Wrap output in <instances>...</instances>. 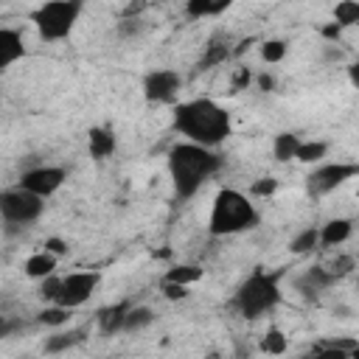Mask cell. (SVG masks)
Segmentation results:
<instances>
[{
    "label": "cell",
    "instance_id": "36",
    "mask_svg": "<svg viewBox=\"0 0 359 359\" xmlns=\"http://www.w3.org/2000/svg\"><path fill=\"white\" fill-rule=\"evenodd\" d=\"M45 250H48V252H53V255L59 258V255H65V252H67V241H62V238L50 236V238H45Z\"/></svg>",
    "mask_w": 359,
    "mask_h": 359
},
{
    "label": "cell",
    "instance_id": "26",
    "mask_svg": "<svg viewBox=\"0 0 359 359\" xmlns=\"http://www.w3.org/2000/svg\"><path fill=\"white\" fill-rule=\"evenodd\" d=\"M334 22L339 28H351L359 22V3L356 0H339L334 8Z\"/></svg>",
    "mask_w": 359,
    "mask_h": 359
},
{
    "label": "cell",
    "instance_id": "28",
    "mask_svg": "<svg viewBox=\"0 0 359 359\" xmlns=\"http://www.w3.org/2000/svg\"><path fill=\"white\" fill-rule=\"evenodd\" d=\"M143 31H146L143 17H121L118 25H115V34H118L121 39H137Z\"/></svg>",
    "mask_w": 359,
    "mask_h": 359
},
{
    "label": "cell",
    "instance_id": "5",
    "mask_svg": "<svg viewBox=\"0 0 359 359\" xmlns=\"http://www.w3.org/2000/svg\"><path fill=\"white\" fill-rule=\"evenodd\" d=\"M84 11V0H48L34 14L31 22L45 42H62L73 34L79 17Z\"/></svg>",
    "mask_w": 359,
    "mask_h": 359
},
{
    "label": "cell",
    "instance_id": "14",
    "mask_svg": "<svg viewBox=\"0 0 359 359\" xmlns=\"http://www.w3.org/2000/svg\"><path fill=\"white\" fill-rule=\"evenodd\" d=\"M230 53H233L230 39H227L224 34H216V36L208 39V45H205V50H202V56H199V67L208 70V67L224 65V62L230 59Z\"/></svg>",
    "mask_w": 359,
    "mask_h": 359
},
{
    "label": "cell",
    "instance_id": "3",
    "mask_svg": "<svg viewBox=\"0 0 359 359\" xmlns=\"http://www.w3.org/2000/svg\"><path fill=\"white\" fill-rule=\"evenodd\" d=\"M258 222H261V216H258L255 205L247 199V194H241L236 188H222L213 199L208 230L213 236H236V233L258 227Z\"/></svg>",
    "mask_w": 359,
    "mask_h": 359
},
{
    "label": "cell",
    "instance_id": "39",
    "mask_svg": "<svg viewBox=\"0 0 359 359\" xmlns=\"http://www.w3.org/2000/svg\"><path fill=\"white\" fill-rule=\"evenodd\" d=\"M348 73H351V81L359 84V73H356V65H348Z\"/></svg>",
    "mask_w": 359,
    "mask_h": 359
},
{
    "label": "cell",
    "instance_id": "24",
    "mask_svg": "<svg viewBox=\"0 0 359 359\" xmlns=\"http://www.w3.org/2000/svg\"><path fill=\"white\" fill-rule=\"evenodd\" d=\"M317 244H320V230H317V227H306V230H300V233L289 241V250H292L294 255H309V252L317 250Z\"/></svg>",
    "mask_w": 359,
    "mask_h": 359
},
{
    "label": "cell",
    "instance_id": "31",
    "mask_svg": "<svg viewBox=\"0 0 359 359\" xmlns=\"http://www.w3.org/2000/svg\"><path fill=\"white\" fill-rule=\"evenodd\" d=\"M56 294H59V275L50 272V275H45L42 283H39V297H42L45 303H53Z\"/></svg>",
    "mask_w": 359,
    "mask_h": 359
},
{
    "label": "cell",
    "instance_id": "13",
    "mask_svg": "<svg viewBox=\"0 0 359 359\" xmlns=\"http://www.w3.org/2000/svg\"><path fill=\"white\" fill-rule=\"evenodd\" d=\"M129 306H132L129 300H121V303H112V306H104V309H98V314H95L98 331H101L104 337H115V334H121V325H123V314H126V309H129Z\"/></svg>",
    "mask_w": 359,
    "mask_h": 359
},
{
    "label": "cell",
    "instance_id": "12",
    "mask_svg": "<svg viewBox=\"0 0 359 359\" xmlns=\"http://www.w3.org/2000/svg\"><path fill=\"white\" fill-rule=\"evenodd\" d=\"M22 53H25L22 34L17 28H0V73L11 67L17 59H22Z\"/></svg>",
    "mask_w": 359,
    "mask_h": 359
},
{
    "label": "cell",
    "instance_id": "19",
    "mask_svg": "<svg viewBox=\"0 0 359 359\" xmlns=\"http://www.w3.org/2000/svg\"><path fill=\"white\" fill-rule=\"evenodd\" d=\"M22 269H25L28 278L42 280L45 275H50V272L56 269V255L48 252V250H39V252H34V255L25 258V266H22Z\"/></svg>",
    "mask_w": 359,
    "mask_h": 359
},
{
    "label": "cell",
    "instance_id": "16",
    "mask_svg": "<svg viewBox=\"0 0 359 359\" xmlns=\"http://www.w3.org/2000/svg\"><path fill=\"white\" fill-rule=\"evenodd\" d=\"M84 339H87V328H67V331H56V334H50V337L45 339L42 351H45V353H65V351H70V348L81 345Z\"/></svg>",
    "mask_w": 359,
    "mask_h": 359
},
{
    "label": "cell",
    "instance_id": "10",
    "mask_svg": "<svg viewBox=\"0 0 359 359\" xmlns=\"http://www.w3.org/2000/svg\"><path fill=\"white\" fill-rule=\"evenodd\" d=\"M180 87H182L180 73L177 70H168V67L151 70L143 79V95H146L149 104H174Z\"/></svg>",
    "mask_w": 359,
    "mask_h": 359
},
{
    "label": "cell",
    "instance_id": "18",
    "mask_svg": "<svg viewBox=\"0 0 359 359\" xmlns=\"http://www.w3.org/2000/svg\"><path fill=\"white\" fill-rule=\"evenodd\" d=\"M359 351V342L356 339H320L311 345V353L314 356H337V359H345V356H353Z\"/></svg>",
    "mask_w": 359,
    "mask_h": 359
},
{
    "label": "cell",
    "instance_id": "38",
    "mask_svg": "<svg viewBox=\"0 0 359 359\" xmlns=\"http://www.w3.org/2000/svg\"><path fill=\"white\" fill-rule=\"evenodd\" d=\"M258 87H261L264 93H272V90H275V76L261 73V76H258Z\"/></svg>",
    "mask_w": 359,
    "mask_h": 359
},
{
    "label": "cell",
    "instance_id": "34",
    "mask_svg": "<svg viewBox=\"0 0 359 359\" xmlns=\"http://www.w3.org/2000/svg\"><path fill=\"white\" fill-rule=\"evenodd\" d=\"M163 294L168 300H185L188 297V286L182 283H171V280H163Z\"/></svg>",
    "mask_w": 359,
    "mask_h": 359
},
{
    "label": "cell",
    "instance_id": "32",
    "mask_svg": "<svg viewBox=\"0 0 359 359\" xmlns=\"http://www.w3.org/2000/svg\"><path fill=\"white\" fill-rule=\"evenodd\" d=\"M275 191H278V180H272V177H261V180H255L250 185V194L252 196H272Z\"/></svg>",
    "mask_w": 359,
    "mask_h": 359
},
{
    "label": "cell",
    "instance_id": "1",
    "mask_svg": "<svg viewBox=\"0 0 359 359\" xmlns=\"http://www.w3.org/2000/svg\"><path fill=\"white\" fill-rule=\"evenodd\" d=\"M174 129L191 143L216 149L230 137V112L213 98H191L174 107Z\"/></svg>",
    "mask_w": 359,
    "mask_h": 359
},
{
    "label": "cell",
    "instance_id": "20",
    "mask_svg": "<svg viewBox=\"0 0 359 359\" xmlns=\"http://www.w3.org/2000/svg\"><path fill=\"white\" fill-rule=\"evenodd\" d=\"M151 323H154V311H151L149 306H129L126 314H123L121 331H123V334H137V331L149 328Z\"/></svg>",
    "mask_w": 359,
    "mask_h": 359
},
{
    "label": "cell",
    "instance_id": "33",
    "mask_svg": "<svg viewBox=\"0 0 359 359\" xmlns=\"http://www.w3.org/2000/svg\"><path fill=\"white\" fill-rule=\"evenodd\" d=\"M353 266H356V261H353V255H339V258H337V261H334V264H331L328 269H331V272L337 275V280H339V278H345V275H351V269H353Z\"/></svg>",
    "mask_w": 359,
    "mask_h": 359
},
{
    "label": "cell",
    "instance_id": "17",
    "mask_svg": "<svg viewBox=\"0 0 359 359\" xmlns=\"http://www.w3.org/2000/svg\"><path fill=\"white\" fill-rule=\"evenodd\" d=\"M351 233H353V222L351 219H331L320 230V244L323 247H337V244L348 241Z\"/></svg>",
    "mask_w": 359,
    "mask_h": 359
},
{
    "label": "cell",
    "instance_id": "8",
    "mask_svg": "<svg viewBox=\"0 0 359 359\" xmlns=\"http://www.w3.org/2000/svg\"><path fill=\"white\" fill-rule=\"evenodd\" d=\"M98 280H101L98 272H70V275L59 278V294H56L53 303H59V306L73 311V309L84 306L93 297Z\"/></svg>",
    "mask_w": 359,
    "mask_h": 359
},
{
    "label": "cell",
    "instance_id": "11",
    "mask_svg": "<svg viewBox=\"0 0 359 359\" xmlns=\"http://www.w3.org/2000/svg\"><path fill=\"white\" fill-rule=\"evenodd\" d=\"M334 283H337V275H334L328 266H309L303 275H297L294 289H297L306 300H314V297H320L323 292H328Z\"/></svg>",
    "mask_w": 359,
    "mask_h": 359
},
{
    "label": "cell",
    "instance_id": "15",
    "mask_svg": "<svg viewBox=\"0 0 359 359\" xmlns=\"http://www.w3.org/2000/svg\"><path fill=\"white\" fill-rule=\"evenodd\" d=\"M87 146H90V157L93 160H104L115 151L118 140H115V132L109 126H93L90 135H87Z\"/></svg>",
    "mask_w": 359,
    "mask_h": 359
},
{
    "label": "cell",
    "instance_id": "29",
    "mask_svg": "<svg viewBox=\"0 0 359 359\" xmlns=\"http://www.w3.org/2000/svg\"><path fill=\"white\" fill-rule=\"evenodd\" d=\"M261 351H264V353H283V351H286V337H283V331L269 328V331L264 334V339H261Z\"/></svg>",
    "mask_w": 359,
    "mask_h": 359
},
{
    "label": "cell",
    "instance_id": "21",
    "mask_svg": "<svg viewBox=\"0 0 359 359\" xmlns=\"http://www.w3.org/2000/svg\"><path fill=\"white\" fill-rule=\"evenodd\" d=\"M236 0H188L185 11L191 20H202V17H216L222 11H227Z\"/></svg>",
    "mask_w": 359,
    "mask_h": 359
},
{
    "label": "cell",
    "instance_id": "22",
    "mask_svg": "<svg viewBox=\"0 0 359 359\" xmlns=\"http://www.w3.org/2000/svg\"><path fill=\"white\" fill-rule=\"evenodd\" d=\"M297 143H300V137H297L294 132H280V135H275V140H272V154H275V160H278V163L294 160Z\"/></svg>",
    "mask_w": 359,
    "mask_h": 359
},
{
    "label": "cell",
    "instance_id": "6",
    "mask_svg": "<svg viewBox=\"0 0 359 359\" xmlns=\"http://www.w3.org/2000/svg\"><path fill=\"white\" fill-rule=\"evenodd\" d=\"M45 213V199L25 191V188H6L0 191V216L6 224L28 227Z\"/></svg>",
    "mask_w": 359,
    "mask_h": 359
},
{
    "label": "cell",
    "instance_id": "4",
    "mask_svg": "<svg viewBox=\"0 0 359 359\" xmlns=\"http://www.w3.org/2000/svg\"><path fill=\"white\" fill-rule=\"evenodd\" d=\"M280 278H283V269H275V272L255 269L233 297V306L238 309V314L247 320H258L269 314L280 303Z\"/></svg>",
    "mask_w": 359,
    "mask_h": 359
},
{
    "label": "cell",
    "instance_id": "27",
    "mask_svg": "<svg viewBox=\"0 0 359 359\" xmlns=\"http://www.w3.org/2000/svg\"><path fill=\"white\" fill-rule=\"evenodd\" d=\"M67 320H70V309H65V306H59V303H50V306H45V309L36 314V323L50 325V328H59V325H65Z\"/></svg>",
    "mask_w": 359,
    "mask_h": 359
},
{
    "label": "cell",
    "instance_id": "7",
    "mask_svg": "<svg viewBox=\"0 0 359 359\" xmlns=\"http://www.w3.org/2000/svg\"><path fill=\"white\" fill-rule=\"evenodd\" d=\"M356 174H359L356 163H323L306 177V194L311 199H323L339 185H345L348 180H353Z\"/></svg>",
    "mask_w": 359,
    "mask_h": 359
},
{
    "label": "cell",
    "instance_id": "30",
    "mask_svg": "<svg viewBox=\"0 0 359 359\" xmlns=\"http://www.w3.org/2000/svg\"><path fill=\"white\" fill-rule=\"evenodd\" d=\"M283 56H286V42H283V39H266V42L261 45V59H264V62L275 65V62H280Z\"/></svg>",
    "mask_w": 359,
    "mask_h": 359
},
{
    "label": "cell",
    "instance_id": "9",
    "mask_svg": "<svg viewBox=\"0 0 359 359\" xmlns=\"http://www.w3.org/2000/svg\"><path fill=\"white\" fill-rule=\"evenodd\" d=\"M65 180H67V171L62 165H34V168L22 171L17 185L31 191V194H36V196H42V199H48L62 188Z\"/></svg>",
    "mask_w": 359,
    "mask_h": 359
},
{
    "label": "cell",
    "instance_id": "2",
    "mask_svg": "<svg viewBox=\"0 0 359 359\" xmlns=\"http://www.w3.org/2000/svg\"><path fill=\"white\" fill-rule=\"evenodd\" d=\"M222 157L199 143H174L168 149V174H171V185L174 194L180 199H191L219 168H222Z\"/></svg>",
    "mask_w": 359,
    "mask_h": 359
},
{
    "label": "cell",
    "instance_id": "37",
    "mask_svg": "<svg viewBox=\"0 0 359 359\" xmlns=\"http://www.w3.org/2000/svg\"><path fill=\"white\" fill-rule=\"evenodd\" d=\"M250 81H252V73H250L247 67H238V73H236V79H233V90H244Z\"/></svg>",
    "mask_w": 359,
    "mask_h": 359
},
{
    "label": "cell",
    "instance_id": "35",
    "mask_svg": "<svg viewBox=\"0 0 359 359\" xmlns=\"http://www.w3.org/2000/svg\"><path fill=\"white\" fill-rule=\"evenodd\" d=\"M342 31H345V28H339L337 22H328V25L320 28V36H323L325 42H339V39H342Z\"/></svg>",
    "mask_w": 359,
    "mask_h": 359
},
{
    "label": "cell",
    "instance_id": "25",
    "mask_svg": "<svg viewBox=\"0 0 359 359\" xmlns=\"http://www.w3.org/2000/svg\"><path fill=\"white\" fill-rule=\"evenodd\" d=\"M199 278H202V266H196V264H180V266H171V269L165 272V278H163V280L191 286V283H196Z\"/></svg>",
    "mask_w": 359,
    "mask_h": 359
},
{
    "label": "cell",
    "instance_id": "23",
    "mask_svg": "<svg viewBox=\"0 0 359 359\" xmlns=\"http://www.w3.org/2000/svg\"><path fill=\"white\" fill-rule=\"evenodd\" d=\"M325 154H328V143L325 140H300L297 151H294V160H300V163H320Z\"/></svg>",
    "mask_w": 359,
    "mask_h": 359
}]
</instances>
